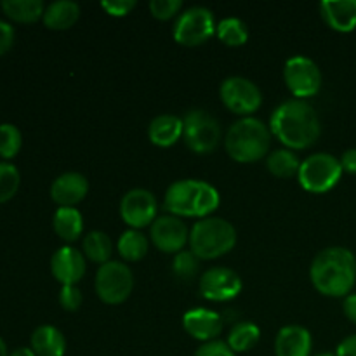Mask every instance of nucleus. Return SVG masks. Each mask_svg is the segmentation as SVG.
<instances>
[{"label": "nucleus", "instance_id": "nucleus-1", "mask_svg": "<svg viewBox=\"0 0 356 356\" xmlns=\"http://www.w3.org/2000/svg\"><path fill=\"white\" fill-rule=\"evenodd\" d=\"M270 131L287 149H306L322 132L315 108L305 99H289L277 106L270 118Z\"/></svg>", "mask_w": 356, "mask_h": 356}, {"label": "nucleus", "instance_id": "nucleus-2", "mask_svg": "<svg viewBox=\"0 0 356 356\" xmlns=\"http://www.w3.org/2000/svg\"><path fill=\"white\" fill-rule=\"evenodd\" d=\"M316 291L327 298H348L356 284V257L346 247L320 250L309 268Z\"/></svg>", "mask_w": 356, "mask_h": 356}, {"label": "nucleus", "instance_id": "nucleus-3", "mask_svg": "<svg viewBox=\"0 0 356 356\" xmlns=\"http://www.w3.org/2000/svg\"><path fill=\"white\" fill-rule=\"evenodd\" d=\"M221 204V195L212 184L200 179H181L165 191L163 205L177 218H211Z\"/></svg>", "mask_w": 356, "mask_h": 356}, {"label": "nucleus", "instance_id": "nucleus-4", "mask_svg": "<svg viewBox=\"0 0 356 356\" xmlns=\"http://www.w3.org/2000/svg\"><path fill=\"white\" fill-rule=\"evenodd\" d=\"M271 131L256 117H243L232 124L225 136L226 153L235 162L254 163L268 155L271 146Z\"/></svg>", "mask_w": 356, "mask_h": 356}, {"label": "nucleus", "instance_id": "nucleus-5", "mask_svg": "<svg viewBox=\"0 0 356 356\" xmlns=\"http://www.w3.org/2000/svg\"><path fill=\"white\" fill-rule=\"evenodd\" d=\"M190 250L198 259H218L236 245V229L222 218L198 219L190 229Z\"/></svg>", "mask_w": 356, "mask_h": 356}, {"label": "nucleus", "instance_id": "nucleus-6", "mask_svg": "<svg viewBox=\"0 0 356 356\" xmlns=\"http://www.w3.org/2000/svg\"><path fill=\"white\" fill-rule=\"evenodd\" d=\"M343 167L339 159L330 153H315L301 162L298 179L299 184L309 193L322 195L332 190L343 176Z\"/></svg>", "mask_w": 356, "mask_h": 356}, {"label": "nucleus", "instance_id": "nucleus-7", "mask_svg": "<svg viewBox=\"0 0 356 356\" xmlns=\"http://www.w3.org/2000/svg\"><path fill=\"white\" fill-rule=\"evenodd\" d=\"M183 138L197 155H211L221 143V125L209 111L190 110L183 118Z\"/></svg>", "mask_w": 356, "mask_h": 356}, {"label": "nucleus", "instance_id": "nucleus-8", "mask_svg": "<svg viewBox=\"0 0 356 356\" xmlns=\"http://www.w3.org/2000/svg\"><path fill=\"white\" fill-rule=\"evenodd\" d=\"M94 287L104 305H122L124 301H127L134 289V275L127 264L110 261V263L99 266Z\"/></svg>", "mask_w": 356, "mask_h": 356}, {"label": "nucleus", "instance_id": "nucleus-9", "mask_svg": "<svg viewBox=\"0 0 356 356\" xmlns=\"http://www.w3.org/2000/svg\"><path fill=\"white\" fill-rule=\"evenodd\" d=\"M214 14L211 9L202 6H195L179 14L174 24V40L186 47H198L205 44L216 33Z\"/></svg>", "mask_w": 356, "mask_h": 356}, {"label": "nucleus", "instance_id": "nucleus-10", "mask_svg": "<svg viewBox=\"0 0 356 356\" xmlns=\"http://www.w3.org/2000/svg\"><path fill=\"white\" fill-rule=\"evenodd\" d=\"M219 96H221L222 104L232 113L240 115L242 118L256 113L263 104L261 89L245 76H228L222 80L219 87Z\"/></svg>", "mask_w": 356, "mask_h": 356}, {"label": "nucleus", "instance_id": "nucleus-11", "mask_svg": "<svg viewBox=\"0 0 356 356\" xmlns=\"http://www.w3.org/2000/svg\"><path fill=\"white\" fill-rule=\"evenodd\" d=\"M284 80L296 99H305L318 94L322 87V72L308 56H294L284 66Z\"/></svg>", "mask_w": 356, "mask_h": 356}, {"label": "nucleus", "instance_id": "nucleus-12", "mask_svg": "<svg viewBox=\"0 0 356 356\" xmlns=\"http://www.w3.org/2000/svg\"><path fill=\"white\" fill-rule=\"evenodd\" d=\"M202 298L212 302H226L242 292V278L229 268H209L198 282Z\"/></svg>", "mask_w": 356, "mask_h": 356}, {"label": "nucleus", "instance_id": "nucleus-13", "mask_svg": "<svg viewBox=\"0 0 356 356\" xmlns=\"http://www.w3.org/2000/svg\"><path fill=\"white\" fill-rule=\"evenodd\" d=\"M120 218L129 229H141L156 219V198L145 188L127 191L120 200Z\"/></svg>", "mask_w": 356, "mask_h": 356}, {"label": "nucleus", "instance_id": "nucleus-14", "mask_svg": "<svg viewBox=\"0 0 356 356\" xmlns=\"http://www.w3.org/2000/svg\"><path fill=\"white\" fill-rule=\"evenodd\" d=\"M152 243L165 254H177L184 249L188 242H190V232H188L186 225L183 219L177 216L167 214L160 216L153 221L152 232Z\"/></svg>", "mask_w": 356, "mask_h": 356}, {"label": "nucleus", "instance_id": "nucleus-15", "mask_svg": "<svg viewBox=\"0 0 356 356\" xmlns=\"http://www.w3.org/2000/svg\"><path fill=\"white\" fill-rule=\"evenodd\" d=\"M86 257L75 247H61L51 259L52 275L61 285H76L86 275Z\"/></svg>", "mask_w": 356, "mask_h": 356}, {"label": "nucleus", "instance_id": "nucleus-16", "mask_svg": "<svg viewBox=\"0 0 356 356\" xmlns=\"http://www.w3.org/2000/svg\"><path fill=\"white\" fill-rule=\"evenodd\" d=\"M183 327L193 339L211 343L222 332V318L219 313L205 308H195L184 313Z\"/></svg>", "mask_w": 356, "mask_h": 356}, {"label": "nucleus", "instance_id": "nucleus-17", "mask_svg": "<svg viewBox=\"0 0 356 356\" xmlns=\"http://www.w3.org/2000/svg\"><path fill=\"white\" fill-rule=\"evenodd\" d=\"M89 193V183L80 172H65L51 186V198L59 207H75Z\"/></svg>", "mask_w": 356, "mask_h": 356}, {"label": "nucleus", "instance_id": "nucleus-18", "mask_svg": "<svg viewBox=\"0 0 356 356\" xmlns=\"http://www.w3.org/2000/svg\"><path fill=\"white\" fill-rule=\"evenodd\" d=\"M313 339L308 329L301 325H285L278 330L275 339L277 356H309Z\"/></svg>", "mask_w": 356, "mask_h": 356}, {"label": "nucleus", "instance_id": "nucleus-19", "mask_svg": "<svg viewBox=\"0 0 356 356\" xmlns=\"http://www.w3.org/2000/svg\"><path fill=\"white\" fill-rule=\"evenodd\" d=\"M320 14L334 31L351 33L356 30V0H325L320 3Z\"/></svg>", "mask_w": 356, "mask_h": 356}, {"label": "nucleus", "instance_id": "nucleus-20", "mask_svg": "<svg viewBox=\"0 0 356 356\" xmlns=\"http://www.w3.org/2000/svg\"><path fill=\"white\" fill-rule=\"evenodd\" d=\"M149 141L160 148H169L183 138V118L176 115H159L149 122L148 127Z\"/></svg>", "mask_w": 356, "mask_h": 356}, {"label": "nucleus", "instance_id": "nucleus-21", "mask_svg": "<svg viewBox=\"0 0 356 356\" xmlns=\"http://www.w3.org/2000/svg\"><path fill=\"white\" fill-rule=\"evenodd\" d=\"M80 17V6L72 0H58L45 7L42 21L49 30H70Z\"/></svg>", "mask_w": 356, "mask_h": 356}, {"label": "nucleus", "instance_id": "nucleus-22", "mask_svg": "<svg viewBox=\"0 0 356 356\" xmlns=\"http://www.w3.org/2000/svg\"><path fill=\"white\" fill-rule=\"evenodd\" d=\"M31 350L37 356H65L66 339L59 329L52 325H42L31 334Z\"/></svg>", "mask_w": 356, "mask_h": 356}, {"label": "nucleus", "instance_id": "nucleus-23", "mask_svg": "<svg viewBox=\"0 0 356 356\" xmlns=\"http://www.w3.org/2000/svg\"><path fill=\"white\" fill-rule=\"evenodd\" d=\"M52 226L61 240L68 243L76 242L83 232L82 212L75 207H59L52 218Z\"/></svg>", "mask_w": 356, "mask_h": 356}, {"label": "nucleus", "instance_id": "nucleus-24", "mask_svg": "<svg viewBox=\"0 0 356 356\" xmlns=\"http://www.w3.org/2000/svg\"><path fill=\"white\" fill-rule=\"evenodd\" d=\"M7 17L17 23H35L44 17L45 6L42 0H3L0 2Z\"/></svg>", "mask_w": 356, "mask_h": 356}, {"label": "nucleus", "instance_id": "nucleus-25", "mask_svg": "<svg viewBox=\"0 0 356 356\" xmlns=\"http://www.w3.org/2000/svg\"><path fill=\"white\" fill-rule=\"evenodd\" d=\"M149 240L139 229H127L120 235L117 242V250L120 257L127 263H138L148 254Z\"/></svg>", "mask_w": 356, "mask_h": 356}, {"label": "nucleus", "instance_id": "nucleus-26", "mask_svg": "<svg viewBox=\"0 0 356 356\" xmlns=\"http://www.w3.org/2000/svg\"><path fill=\"white\" fill-rule=\"evenodd\" d=\"M266 167L275 177L280 179H291V177L298 176L299 169H301V160L296 155L292 149L282 148L275 149L268 155Z\"/></svg>", "mask_w": 356, "mask_h": 356}, {"label": "nucleus", "instance_id": "nucleus-27", "mask_svg": "<svg viewBox=\"0 0 356 356\" xmlns=\"http://www.w3.org/2000/svg\"><path fill=\"white\" fill-rule=\"evenodd\" d=\"M82 254L92 263L106 264L110 263V257L113 254V242L104 232H90L83 236Z\"/></svg>", "mask_w": 356, "mask_h": 356}, {"label": "nucleus", "instance_id": "nucleus-28", "mask_svg": "<svg viewBox=\"0 0 356 356\" xmlns=\"http://www.w3.org/2000/svg\"><path fill=\"white\" fill-rule=\"evenodd\" d=\"M261 339V330L256 323L252 322H238L235 327H232L228 334V344L233 350V353H245L252 350Z\"/></svg>", "mask_w": 356, "mask_h": 356}, {"label": "nucleus", "instance_id": "nucleus-29", "mask_svg": "<svg viewBox=\"0 0 356 356\" xmlns=\"http://www.w3.org/2000/svg\"><path fill=\"white\" fill-rule=\"evenodd\" d=\"M216 35L228 47H240L249 38V28L238 17H226L218 23Z\"/></svg>", "mask_w": 356, "mask_h": 356}, {"label": "nucleus", "instance_id": "nucleus-30", "mask_svg": "<svg viewBox=\"0 0 356 356\" xmlns=\"http://www.w3.org/2000/svg\"><path fill=\"white\" fill-rule=\"evenodd\" d=\"M19 183V170L13 163L0 162V204H6L17 193Z\"/></svg>", "mask_w": 356, "mask_h": 356}, {"label": "nucleus", "instance_id": "nucleus-31", "mask_svg": "<svg viewBox=\"0 0 356 356\" xmlns=\"http://www.w3.org/2000/svg\"><path fill=\"white\" fill-rule=\"evenodd\" d=\"M198 268H200V259L191 250H181V252L174 256L172 273L179 280L190 282L191 278L197 277Z\"/></svg>", "mask_w": 356, "mask_h": 356}, {"label": "nucleus", "instance_id": "nucleus-32", "mask_svg": "<svg viewBox=\"0 0 356 356\" xmlns=\"http://www.w3.org/2000/svg\"><path fill=\"white\" fill-rule=\"evenodd\" d=\"M21 145H23V138H21V132L16 125H0V156L2 159H14L19 153Z\"/></svg>", "mask_w": 356, "mask_h": 356}, {"label": "nucleus", "instance_id": "nucleus-33", "mask_svg": "<svg viewBox=\"0 0 356 356\" xmlns=\"http://www.w3.org/2000/svg\"><path fill=\"white\" fill-rule=\"evenodd\" d=\"M181 7H183L181 0H152L149 2V13L156 19L167 21L176 16Z\"/></svg>", "mask_w": 356, "mask_h": 356}, {"label": "nucleus", "instance_id": "nucleus-34", "mask_svg": "<svg viewBox=\"0 0 356 356\" xmlns=\"http://www.w3.org/2000/svg\"><path fill=\"white\" fill-rule=\"evenodd\" d=\"M59 302L66 312H76L82 305V292L76 285H63L59 292Z\"/></svg>", "mask_w": 356, "mask_h": 356}, {"label": "nucleus", "instance_id": "nucleus-35", "mask_svg": "<svg viewBox=\"0 0 356 356\" xmlns=\"http://www.w3.org/2000/svg\"><path fill=\"white\" fill-rule=\"evenodd\" d=\"M232 348L225 343V341H211V343H204L193 356H235Z\"/></svg>", "mask_w": 356, "mask_h": 356}, {"label": "nucleus", "instance_id": "nucleus-36", "mask_svg": "<svg viewBox=\"0 0 356 356\" xmlns=\"http://www.w3.org/2000/svg\"><path fill=\"white\" fill-rule=\"evenodd\" d=\"M101 7L113 17H124L136 7L134 0H104Z\"/></svg>", "mask_w": 356, "mask_h": 356}, {"label": "nucleus", "instance_id": "nucleus-37", "mask_svg": "<svg viewBox=\"0 0 356 356\" xmlns=\"http://www.w3.org/2000/svg\"><path fill=\"white\" fill-rule=\"evenodd\" d=\"M14 44V30L9 23L0 21V56L6 54Z\"/></svg>", "mask_w": 356, "mask_h": 356}, {"label": "nucleus", "instance_id": "nucleus-38", "mask_svg": "<svg viewBox=\"0 0 356 356\" xmlns=\"http://www.w3.org/2000/svg\"><path fill=\"white\" fill-rule=\"evenodd\" d=\"M339 162L344 172L356 174V148L346 149V152L343 153V156L339 159Z\"/></svg>", "mask_w": 356, "mask_h": 356}, {"label": "nucleus", "instance_id": "nucleus-39", "mask_svg": "<svg viewBox=\"0 0 356 356\" xmlns=\"http://www.w3.org/2000/svg\"><path fill=\"white\" fill-rule=\"evenodd\" d=\"M336 356H356V334L341 341L336 350Z\"/></svg>", "mask_w": 356, "mask_h": 356}, {"label": "nucleus", "instance_id": "nucleus-40", "mask_svg": "<svg viewBox=\"0 0 356 356\" xmlns=\"http://www.w3.org/2000/svg\"><path fill=\"white\" fill-rule=\"evenodd\" d=\"M343 312L346 318L356 325V294H350L348 298H344Z\"/></svg>", "mask_w": 356, "mask_h": 356}, {"label": "nucleus", "instance_id": "nucleus-41", "mask_svg": "<svg viewBox=\"0 0 356 356\" xmlns=\"http://www.w3.org/2000/svg\"><path fill=\"white\" fill-rule=\"evenodd\" d=\"M9 356H37V355L33 353L31 348H17V350H14Z\"/></svg>", "mask_w": 356, "mask_h": 356}, {"label": "nucleus", "instance_id": "nucleus-42", "mask_svg": "<svg viewBox=\"0 0 356 356\" xmlns=\"http://www.w3.org/2000/svg\"><path fill=\"white\" fill-rule=\"evenodd\" d=\"M0 356H9V353H7V346L6 343H3L2 337H0Z\"/></svg>", "mask_w": 356, "mask_h": 356}, {"label": "nucleus", "instance_id": "nucleus-43", "mask_svg": "<svg viewBox=\"0 0 356 356\" xmlns=\"http://www.w3.org/2000/svg\"><path fill=\"white\" fill-rule=\"evenodd\" d=\"M316 356H336V353H320V355H316Z\"/></svg>", "mask_w": 356, "mask_h": 356}]
</instances>
